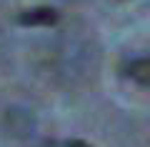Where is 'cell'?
<instances>
[{
	"instance_id": "3",
	"label": "cell",
	"mask_w": 150,
	"mask_h": 147,
	"mask_svg": "<svg viewBox=\"0 0 150 147\" xmlns=\"http://www.w3.org/2000/svg\"><path fill=\"white\" fill-rule=\"evenodd\" d=\"M68 147H90V145H88V142H83V140H70Z\"/></svg>"
},
{
	"instance_id": "1",
	"label": "cell",
	"mask_w": 150,
	"mask_h": 147,
	"mask_svg": "<svg viewBox=\"0 0 150 147\" xmlns=\"http://www.w3.org/2000/svg\"><path fill=\"white\" fill-rule=\"evenodd\" d=\"M58 10L53 8H30V10H23L18 15V23L20 25H53L58 23Z\"/></svg>"
},
{
	"instance_id": "2",
	"label": "cell",
	"mask_w": 150,
	"mask_h": 147,
	"mask_svg": "<svg viewBox=\"0 0 150 147\" xmlns=\"http://www.w3.org/2000/svg\"><path fill=\"white\" fill-rule=\"evenodd\" d=\"M125 75L133 80H138L140 85H148L150 82V63L148 58H135L125 65Z\"/></svg>"
}]
</instances>
